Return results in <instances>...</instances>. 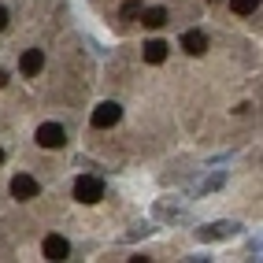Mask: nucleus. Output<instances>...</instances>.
<instances>
[{
    "label": "nucleus",
    "instance_id": "1",
    "mask_svg": "<svg viewBox=\"0 0 263 263\" xmlns=\"http://www.w3.org/2000/svg\"><path fill=\"white\" fill-rule=\"evenodd\" d=\"M241 234V222H230V219H219V222H208V226H197V241H226V237H237Z\"/></svg>",
    "mask_w": 263,
    "mask_h": 263
},
{
    "label": "nucleus",
    "instance_id": "2",
    "mask_svg": "<svg viewBox=\"0 0 263 263\" xmlns=\"http://www.w3.org/2000/svg\"><path fill=\"white\" fill-rule=\"evenodd\" d=\"M74 197H78L82 204L104 200V182L97 178V174H82V178H74Z\"/></svg>",
    "mask_w": 263,
    "mask_h": 263
},
{
    "label": "nucleus",
    "instance_id": "3",
    "mask_svg": "<svg viewBox=\"0 0 263 263\" xmlns=\"http://www.w3.org/2000/svg\"><path fill=\"white\" fill-rule=\"evenodd\" d=\"M33 141H37L41 148H63L67 145V130L60 126V122H41L37 134H33Z\"/></svg>",
    "mask_w": 263,
    "mask_h": 263
},
{
    "label": "nucleus",
    "instance_id": "4",
    "mask_svg": "<svg viewBox=\"0 0 263 263\" xmlns=\"http://www.w3.org/2000/svg\"><path fill=\"white\" fill-rule=\"evenodd\" d=\"M119 119H122V108H119L115 100H104V104H97V108H93V115H89V122H93L97 130H108V126H115Z\"/></svg>",
    "mask_w": 263,
    "mask_h": 263
},
{
    "label": "nucleus",
    "instance_id": "5",
    "mask_svg": "<svg viewBox=\"0 0 263 263\" xmlns=\"http://www.w3.org/2000/svg\"><path fill=\"white\" fill-rule=\"evenodd\" d=\"M37 193H41V185H37L33 174H15V178H11V197L15 200H33Z\"/></svg>",
    "mask_w": 263,
    "mask_h": 263
},
{
    "label": "nucleus",
    "instance_id": "6",
    "mask_svg": "<svg viewBox=\"0 0 263 263\" xmlns=\"http://www.w3.org/2000/svg\"><path fill=\"white\" fill-rule=\"evenodd\" d=\"M19 71H23V78H37L45 71V52L41 48H26L19 56Z\"/></svg>",
    "mask_w": 263,
    "mask_h": 263
},
{
    "label": "nucleus",
    "instance_id": "7",
    "mask_svg": "<svg viewBox=\"0 0 263 263\" xmlns=\"http://www.w3.org/2000/svg\"><path fill=\"white\" fill-rule=\"evenodd\" d=\"M41 252H45V259H67V256H71V241H67V237H60V234H48L45 237V245H41Z\"/></svg>",
    "mask_w": 263,
    "mask_h": 263
},
{
    "label": "nucleus",
    "instance_id": "8",
    "mask_svg": "<svg viewBox=\"0 0 263 263\" xmlns=\"http://www.w3.org/2000/svg\"><path fill=\"white\" fill-rule=\"evenodd\" d=\"M182 48L189 52V56H204V52H208V37L200 30H185L182 33Z\"/></svg>",
    "mask_w": 263,
    "mask_h": 263
},
{
    "label": "nucleus",
    "instance_id": "9",
    "mask_svg": "<svg viewBox=\"0 0 263 263\" xmlns=\"http://www.w3.org/2000/svg\"><path fill=\"white\" fill-rule=\"evenodd\" d=\"M167 52H171L167 41H156V37L145 41V63H152V67H156V63H167Z\"/></svg>",
    "mask_w": 263,
    "mask_h": 263
},
{
    "label": "nucleus",
    "instance_id": "10",
    "mask_svg": "<svg viewBox=\"0 0 263 263\" xmlns=\"http://www.w3.org/2000/svg\"><path fill=\"white\" fill-rule=\"evenodd\" d=\"M141 23H145L148 30H160V26H167V23H171V15H167V8H148Z\"/></svg>",
    "mask_w": 263,
    "mask_h": 263
},
{
    "label": "nucleus",
    "instance_id": "11",
    "mask_svg": "<svg viewBox=\"0 0 263 263\" xmlns=\"http://www.w3.org/2000/svg\"><path fill=\"white\" fill-rule=\"evenodd\" d=\"M152 212H156V219H167V222H178V219H185V215L178 212V208H171L167 200H160V204L152 208Z\"/></svg>",
    "mask_w": 263,
    "mask_h": 263
},
{
    "label": "nucleus",
    "instance_id": "12",
    "mask_svg": "<svg viewBox=\"0 0 263 263\" xmlns=\"http://www.w3.org/2000/svg\"><path fill=\"white\" fill-rule=\"evenodd\" d=\"M256 8H259V0H230V11L241 15V19L245 15H256Z\"/></svg>",
    "mask_w": 263,
    "mask_h": 263
},
{
    "label": "nucleus",
    "instance_id": "13",
    "mask_svg": "<svg viewBox=\"0 0 263 263\" xmlns=\"http://www.w3.org/2000/svg\"><path fill=\"white\" fill-rule=\"evenodd\" d=\"M226 185V174L219 171V174H212V178H204L200 185H197V193H215V189H222Z\"/></svg>",
    "mask_w": 263,
    "mask_h": 263
},
{
    "label": "nucleus",
    "instance_id": "14",
    "mask_svg": "<svg viewBox=\"0 0 263 263\" xmlns=\"http://www.w3.org/2000/svg\"><path fill=\"white\" fill-rule=\"evenodd\" d=\"M119 15H122V19H134V15H141V0H126Z\"/></svg>",
    "mask_w": 263,
    "mask_h": 263
},
{
    "label": "nucleus",
    "instance_id": "15",
    "mask_svg": "<svg viewBox=\"0 0 263 263\" xmlns=\"http://www.w3.org/2000/svg\"><path fill=\"white\" fill-rule=\"evenodd\" d=\"M145 234H152V226H134V230L126 234V241H137V237H145Z\"/></svg>",
    "mask_w": 263,
    "mask_h": 263
},
{
    "label": "nucleus",
    "instance_id": "16",
    "mask_svg": "<svg viewBox=\"0 0 263 263\" xmlns=\"http://www.w3.org/2000/svg\"><path fill=\"white\" fill-rule=\"evenodd\" d=\"M8 19H11V15H8V8H0V30H8Z\"/></svg>",
    "mask_w": 263,
    "mask_h": 263
},
{
    "label": "nucleus",
    "instance_id": "17",
    "mask_svg": "<svg viewBox=\"0 0 263 263\" xmlns=\"http://www.w3.org/2000/svg\"><path fill=\"white\" fill-rule=\"evenodd\" d=\"M4 85H8V71H0V89H4Z\"/></svg>",
    "mask_w": 263,
    "mask_h": 263
},
{
    "label": "nucleus",
    "instance_id": "18",
    "mask_svg": "<svg viewBox=\"0 0 263 263\" xmlns=\"http://www.w3.org/2000/svg\"><path fill=\"white\" fill-rule=\"evenodd\" d=\"M0 163H4V148H0Z\"/></svg>",
    "mask_w": 263,
    "mask_h": 263
},
{
    "label": "nucleus",
    "instance_id": "19",
    "mask_svg": "<svg viewBox=\"0 0 263 263\" xmlns=\"http://www.w3.org/2000/svg\"><path fill=\"white\" fill-rule=\"evenodd\" d=\"M212 4H219V0H212Z\"/></svg>",
    "mask_w": 263,
    "mask_h": 263
}]
</instances>
